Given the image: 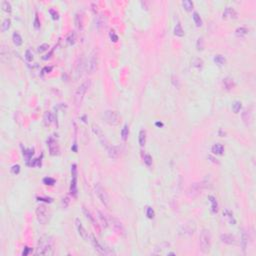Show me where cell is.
Segmentation results:
<instances>
[{"instance_id": "obj_17", "label": "cell", "mask_w": 256, "mask_h": 256, "mask_svg": "<svg viewBox=\"0 0 256 256\" xmlns=\"http://www.w3.org/2000/svg\"><path fill=\"white\" fill-rule=\"evenodd\" d=\"M220 240L222 241L223 243L225 244H228V245H234L236 243V239L232 234H221L220 236Z\"/></svg>"}, {"instance_id": "obj_14", "label": "cell", "mask_w": 256, "mask_h": 256, "mask_svg": "<svg viewBox=\"0 0 256 256\" xmlns=\"http://www.w3.org/2000/svg\"><path fill=\"white\" fill-rule=\"evenodd\" d=\"M90 241H91V244H92L93 248H94V249L97 251L99 254H102V255L106 254V253H107L106 249H105L101 244L99 243V241L96 239V237L94 235H90Z\"/></svg>"}, {"instance_id": "obj_45", "label": "cell", "mask_w": 256, "mask_h": 256, "mask_svg": "<svg viewBox=\"0 0 256 256\" xmlns=\"http://www.w3.org/2000/svg\"><path fill=\"white\" fill-rule=\"evenodd\" d=\"M193 65L195 67H197L198 69H201L203 66V61L201 59H199V58H197V59H195L193 61Z\"/></svg>"}, {"instance_id": "obj_28", "label": "cell", "mask_w": 256, "mask_h": 256, "mask_svg": "<svg viewBox=\"0 0 256 256\" xmlns=\"http://www.w3.org/2000/svg\"><path fill=\"white\" fill-rule=\"evenodd\" d=\"M53 120V116H52V113H51L50 111H46L45 113H44V116H43V121H44V124H45L46 126L50 125L51 122H52Z\"/></svg>"}, {"instance_id": "obj_36", "label": "cell", "mask_w": 256, "mask_h": 256, "mask_svg": "<svg viewBox=\"0 0 256 256\" xmlns=\"http://www.w3.org/2000/svg\"><path fill=\"white\" fill-rule=\"evenodd\" d=\"M193 20H194V22H195V24H196L197 27L202 26V20H201L200 16H199V14L197 13V12H194L193 13Z\"/></svg>"}, {"instance_id": "obj_12", "label": "cell", "mask_w": 256, "mask_h": 256, "mask_svg": "<svg viewBox=\"0 0 256 256\" xmlns=\"http://www.w3.org/2000/svg\"><path fill=\"white\" fill-rule=\"evenodd\" d=\"M47 146L51 155L55 156V155L59 154V145L53 137H49V139L47 140Z\"/></svg>"}, {"instance_id": "obj_11", "label": "cell", "mask_w": 256, "mask_h": 256, "mask_svg": "<svg viewBox=\"0 0 256 256\" xmlns=\"http://www.w3.org/2000/svg\"><path fill=\"white\" fill-rule=\"evenodd\" d=\"M203 187H204L203 182L193 183V184L189 187V190H188L189 196L192 197V198H196L197 196H199L201 194V191H202Z\"/></svg>"}, {"instance_id": "obj_10", "label": "cell", "mask_w": 256, "mask_h": 256, "mask_svg": "<svg viewBox=\"0 0 256 256\" xmlns=\"http://www.w3.org/2000/svg\"><path fill=\"white\" fill-rule=\"evenodd\" d=\"M92 130H93V132H94V134L98 137L99 141L101 142V144L103 145V146L106 147V149H107L108 147H109V145H108V141H107L106 137H105V134L103 133L102 129L100 128L97 124H93V125H92Z\"/></svg>"}, {"instance_id": "obj_24", "label": "cell", "mask_w": 256, "mask_h": 256, "mask_svg": "<svg viewBox=\"0 0 256 256\" xmlns=\"http://www.w3.org/2000/svg\"><path fill=\"white\" fill-rule=\"evenodd\" d=\"M211 151L213 152V154L222 155L223 152H224V146H223L222 144H220V143H216V144H214L212 146V148H211Z\"/></svg>"}, {"instance_id": "obj_3", "label": "cell", "mask_w": 256, "mask_h": 256, "mask_svg": "<svg viewBox=\"0 0 256 256\" xmlns=\"http://www.w3.org/2000/svg\"><path fill=\"white\" fill-rule=\"evenodd\" d=\"M199 246L203 253H208L211 247V233L207 229H203L199 236Z\"/></svg>"}, {"instance_id": "obj_31", "label": "cell", "mask_w": 256, "mask_h": 256, "mask_svg": "<svg viewBox=\"0 0 256 256\" xmlns=\"http://www.w3.org/2000/svg\"><path fill=\"white\" fill-rule=\"evenodd\" d=\"M182 6L186 11H192L194 5H193V2L190 1V0H184V1L182 2Z\"/></svg>"}, {"instance_id": "obj_42", "label": "cell", "mask_w": 256, "mask_h": 256, "mask_svg": "<svg viewBox=\"0 0 256 256\" xmlns=\"http://www.w3.org/2000/svg\"><path fill=\"white\" fill-rule=\"evenodd\" d=\"M241 109V102L240 101H235L232 104V110L234 113H238Z\"/></svg>"}, {"instance_id": "obj_34", "label": "cell", "mask_w": 256, "mask_h": 256, "mask_svg": "<svg viewBox=\"0 0 256 256\" xmlns=\"http://www.w3.org/2000/svg\"><path fill=\"white\" fill-rule=\"evenodd\" d=\"M97 213H98V217H99L100 221L102 223V226L104 227V228H106L108 224H109V223H108V219L106 217H104V214H103L101 211H97Z\"/></svg>"}, {"instance_id": "obj_35", "label": "cell", "mask_w": 256, "mask_h": 256, "mask_svg": "<svg viewBox=\"0 0 256 256\" xmlns=\"http://www.w3.org/2000/svg\"><path fill=\"white\" fill-rule=\"evenodd\" d=\"M247 32H248V29L246 27H238L236 29V31H235V33H236V35L237 36H244V35H246L247 34Z\"/></svg>"}, {"instance_id": "obj_47", "label": "cell", "mask_w": 256, "mask_h": 256, "mask_svg": "<svg viewBox=\"0 0 256 256\" xmlns=\"http://www.w3.org/2000/svg\"><path fill=\"white\" fill-rule=\"evenodd\" d=\"M25 58H26L27 61H32L33 60V54L31 53V51L28 49V50H26V52H25Z\"/></svg>"}, {"instance_id": "obj_39", "label": "cell", "mask_w": 256, "mask_h": 256, "mask_svg": "<svg viewBox=\"0 0 256 256\" xmlns=\"http://www.w3.org/2000/svg\"><path fill=\"white\" fill-rule=\"evenodd\" d=\"M143 161H144V163L146 164L148 167H150V166L152 165V157L150 156L149 154L145 153L143 155Z\"/></svg>"}, {"instance_id": "obj_43", "label": "cell", "mask_w": 256, "mask_h": 256, "mask_svg": "<svg viewBox=\"0 0 256 256\" xmlns=\"http://www.w3.org/2000/svg\"><path fill=\"white\" fill-rule=\"evenodd\" d=\"M214 61L218 65H223L225 63V58L222 55H216L214 57Z\"/></svg>"}, {"instance_id": "obj_41", "label": "cell", "mask_w": 256, "mask_h": 256, "mask_svg": "<svg viewBox=\"0 0 256 256\" xmlns=\"http://www.w3.org/2000/svg\"><path fill=\"white\" fill-rule=\"evenodd\" d=\"M10 23L11 21L9 18H5V19L3 20V22H2V31H7V30L9 29V27H10Z\"/></svg>"}, {"instance_id": "obj_16", "label": "cell", "mask_w": 256, "mask_h": 256, "mask_svg": "<svg viewBox=\"0 0 256 256\" xmlns=\"http://www.w3.org/2000/svg\"><path fill=\"white\" fill-rule=\"evenodd\" d=\"M223 19H235L237 18V12L231 7H227L222 14Z\"/></svg>"}, {"instance_id": "obj_57", "label": "cell", "mask_w": 256, "mask_h": 256, "mask_svg": "<svg viewBox=\"0 0 256 256\" xmlns=\"http://www.w3.org/2000/svg\"><path fill=\"white\" fill-rule=\"evenodd\" d=\"M156 125L157 126H163V123H161V122H157Z\"/></svg>"}, {"instance_id": "obj_1", "label": "cell", "mask_w": 256, "mask_h": 256, "mask_svg": "<svg viewBox=\"0 0 256 256\" xmlns=\"http://www.w3.org/2000/svg\"><path fill=\"white\" fill-rule=\"evenodd\" d=\"M36 255H53L54 254V239L50 235H43L39 238L36 248Z\"/></svg>"}, {"instance_id": "obj_7", "label": "cell", "mask_w": 256, "mask_h": 256, "mask_svg": "<svg viewBox=\"0 0 256 256\" xmlns=\"http://www.w3.org/2000/svg\"><path fill=\"white\" fill-rule=\"evenodd\" d=\"M36 218H37V221H38L40 224L44 225L48 222L49 219V213L47 211V208L45 207L44 205H40L36 208Z\"/></svg>"}, {"instance_id": "obj_50", "label": "cell", "mask_w": 256, "mask_h": 256, "mask_svg": "<svg viewBox=\"0 0 256 256\" xmlns=\"http://www.w3.org/2000/svg\"><path fill=\"white\" fill-rule=\"evenodd\" d=\"M11 172L13 174H18L20 172V166L19 165H13L12 168H11Z\"/></svg>"}, {"instance_id": "obj_8", "label": "cell", "mask_w": 256, "mask_h": 256, "mask_svg": "<svg viewBox=\"0 0 256 256\" xmlns=\"http://www.w3.org/2000/svg\"><path fill=\"white\" fill-rule=\"evenodd\" d=\"M98 67V57H97V54L94 51L90 54L89 56V59L87 61V66H86V70H87L88 73L92 74L97 70Z\"/></svg>"}, {"instance_id": "obj_25", "label": "cell", "mask_w": 256, "mask_h": 256, "mask_svg": "<svg viewBox=\"0 0 256 256\" xmlns=\"http://www.w3.org/2000/svg\"><path fill=\"white\" fill-rule=\"evenodd\" d=\"M209 201H210L211 203V210H212V213H216L218 211V203H217V200H216V198L214 196L210 195L208 197Z\"/></svg>"}, {"instance_id": "obj_44", "label": "cell", "mask_w": 256, "mask_h": 256, "mask_svg": "<svg viewBox=\"0 0 256 256\" xmlns=\"http://www.w3.org/2000/svg\"><path fill=\"white\" fill-rule=\"evenodd\" d=\"M43 183L45 185H54L55 179H53V178H51V177H45L43 179Z\"/></svg>"}, {"instance_id": "obj_5", "label": "cell", "mask_w": 256, "mask_h": 256, "mask_svg": "<svg viewBox=\"0 0 256 256\" xmlns=\"http://www.w3.org/2000/svg\"><path fill=\"white\" fill-rule=\"evenodd\" d=\"M94 192H95L96 196H97V198L100 200V202H101L106 208H109L110 207L109 196H108V194L106 193L105 189L103 188L99 183H97V184L94 185Z\"/></svg>"}, {"instance_id": "obj_49", "label": "cell", "mask_w": 256, "mask_h": 256, "mask_svg": "<svg viewBox=\"0 0 256 256\" xmlns=\"http://www.w3.org/2000/svg\"><path fill=\"white\" fill-rule=\"evenodd\" d=\"M70 200H69V197H64V198L62 199V202H61V205H62L63 208H66L68 206V204H69Z\"/></svg>"}, {"instance_id": "obj_56", "label": "cell", "mask_w": 256, "mask_h": 256, "mask_svg": "<svg viewBox=\"0 0 256 256\" xmlns=\"http://www.w3.org/2000/svg\"><path fill=\"white\" fill-rule=\"evenodd\" d=\"M30 251V249L28 247H26V251H23V255H27L28 254V252H29Z\"/></svg>"}, {"instance_id": "obj_22", "label": "cell", "mask_w": 256, "mask_h": 256, "mask_svg": "<svg viewBox=\"0 0 256 256\" xmlns=\"http://www.w3.org/2000/svg\"><path fill=\"white\" fill-rule=\"evenodd\" d=\"M96 27L99 31H101L102 29H104L106 27V17H104L103 15H99L96 19Z\"/></svg>"}, {"instance_id": "obj_46", "label": "cell", "mask_w": 256, "mask_h": 256, "mask_svg": "<svg viewBox=\"0 0 256 256\" xmlns=\"http://www.w3.org/2000/svg\"><path fill=\"white\" fill-rule=\"evenodd\" d=\"M146 215L147 217L150 218V219H152V218H154V211L153 209H152L151 207H147L146 208Z\"/></svg>"}, {"instance_id": "obj_26", "label": "cell", "mask_w": 256, "mask_h": 256, "mask_svg": "<svg viewBox=\"0 0 256 256\" xmlns=\"http://www.w3.org/2000/svg\"><path fill=\"white\" fill-rule=\"evenodd\" d=\"M194 230H195V225H194L193 222H190L189 224H184V226H183V232H184V234L188 233V234H192L194 232Z\"/></svg>"}, {"instance_id": "obj_38", "label": "cell", "mask_w": 256, "mask_h": 256, "mask_svg": "<svg viewBox=\"0 0 256 256\" xmlns=\"http://www.w3.org/2000/svg\"><path fill=\"white\" fill-rule=\"evenodd\" d=\"M33 153H34V150L33 149H28V150H24V151H23V155H24V157H25V159H26L27 162L29 161L30 159H31V157H32V155H33Z\"/></svg>"}, {"instance_id": "obj_27", "label": "cell", "mask_w": 256, "mask_h": 256, "mask_svg": "<svg viewBox=\"0 0 256 256\" xmlns=\"http://www.w3.org/2000/svg\"><path fill=\"white\" fill-rule=\"evenodd\" d=\"M247 244H248V235L246 234L245 231H243L242 235H241V247H242V250H243L244 253H245Z\"/></svg>"}, {"instance_id": "obj_53", "label": "cell", "mask_w": 256, "mask_h": 256, "mask_svg": "<svg viewBox=\"0 0 256 256\" xmlns=\"http://www.w3.org/2000/svg\"><path fill=\"white\" fill-rule=\"evenodd\" d=\"M110 38H111V40L113 42H116L117 40H118V36L114 33V31H112L111 33H110Z\"/></svg>"}, {"instance_id": "obj_23", "label": "cell", "mask_w": 256, "mask_h": 256, "mask_svg": "<svg viewBox=\"0 0 256 256\" xmlns=\"http://www.w3.org/2000/svg\"><path fill=\"white\" fill-rule=\"evenodd\" d=\"M223 216H224L225 218H226L227 220H228V222L230 223V224L234 225L235 224V219H234V216H233V213L231 212V211L229 210V209H225L224 211H223Z\"/></svg>"}, {"instance_id": "obj_21", "label": "cell", "mask_w": 256, "mask_h": 256, "mask_svg": "<svg viewBox=\"0 0 256 256\" xmlns=\"http://www.w3.org/2000/svg\"><path fill=\"white\" fill-rule=\"evenodd\" d=\"M107 153L109 155L110 158L112 159H116L119 157L120 155V151H119V148L116 146H109L107 148Z\"/></svg>"}, {"instance_id": "obj_54", "label": "cell", "mask_w": 256, "mask_h": 256, "mask_svg": "<svg viewBox=\"0 0 256 256\" xmlns=\"http://www.w3.org/2000/svg\"><path fill=\"white\" fill-rule=\"evenodd\" d=\"M35 27L38 28L39 27V22H38V17L36 16V18H35Z\"/></svg>"}, {"instance_id": "obj_2", "label": "cell", "mask_w": 256, "mask_h": 256, "mask_svg": "<svg viewBox=\"0 0 256 256\" xmlns=\"http://www.w3.org/2000/svg\"><path fill=\"white\" fill-rule=\"evenodd\" d=\"M90 84H91L90 80H85L77 87L76 91L74 93V103L76 106H80L81 105V103L84 99V96H85L86 92H87L89 87H90Z\"/></svg>"}, {"instance_id": "obj_55", "label": "cell", "mask_w": 256, "mask_h": 256, "mask_svg": "<svg viewBox=\"0 0 256 256\" xmlns=\"http://www.w3.org/2000/svg\"><path fill=\"white\" fill-rule=\"evenodd\" d=\"M51 70H52V67H51V66H50V67H45V68H44V69H43V72H44V71H48V73H49V72H50Z\"/></svg>"}, {"instance_id": "obj_48", "label": "cell", "mask_w": 256, "mask_h": 256, "mask_svg": "<svg viewBox=\"0 0 256 256\" xmlns=\"http://www.w3.org/2000/svg\"><path fill=\"white\" fill-rule=\"evenodd\" d=\"M48 48H49L48 44L47 43H44V44H42V45H40L38 48H37V51H38V52H43V51L47 50Z\"/></svg>"}, {"instance_id": "obj_52", "label": "cell", "mask_w": 256, "mask_h": 256, "mask_svg": "<svg viewBox=\"0 0 256 256\" xmlns=\"http://www.w3.org/2000/svg\"><path fill=\"white\" fill-rule=\"evenodd\" d=\"M49 12H50V14L51 15H52V18L53 19H58V18H59V16H58V13L56 12L55 10H54V9H50V11H49Z\"/></svg>"}, {"instance_id": "obj_9", "label": "cell", "mask_w": 256, "mask_h": 256, "mask_svg": "<svg viewBox=\"0 0 256 256\" xmlns=\"http://www.w3.org/2000/svg\"><path fill=\"white\" fill-rule=\"evenodd\" d=\"M77 166L76 164H72L71 165V174H72V180L71 185H70V193L72 196H77Z\"/></svg>"}, {"instance_id": "obj_15", "label": "cell", "mask_w": 256, "mask_h": 256, "mask_svg": "<svg viewBox=\"0 0 256 256\" xmlns=\"http://www.w3.org/2000/svg\"><path fill=\"white\" fill-rule=\"evenodd\" d=\"M82 210H83V213H84V215L86 216V218H87V219L89 220V221H90V223L91 224H92V226L94 227V228L97 230V232H100V229H99V225H98V223H97V221H96V218L94 217V216H93L92 214H91V212L89 210H87V209H86L85 207H83L82 208Z\"/></svg>"}, {"instance_id": "obj_4", "label": "cell", "mask_w": 256, "mask_h": 256, "mask_svg": "<svg viewBox=\"0 0 256 256\" xmlns=\"http://www.w3.org/2000/svg\"><path fill=\"white\" fill-rule=\"evenodd\" d=\"M107 219H108V223H109L110 226L112 227V229L116 232V234H118L119 236H122V237L126 235L125 227H124V225L122 224V222L118 218L114 217V216H108Z\"/></svg>"}, {"instance_id": "obj_20", "label": "cell", "mask_w": 256, "mask_h": 256, "mask_svg": "<svg viewBox=\"0 0 256 256\" xmlns=\"http://www.w3.org/2000/svg\"><path fill=\"white\" fill-rule=\"evenodd\" d=\"M242 120L246 125H250L252 122V112L250 111V109L246 108L243 110L242 112Z\"/></svg>"}, {"instance_id": "obj_19", "label": "cell", "mask_w": 256, "mask_h": 256, "mask_svg": "<svg viewBox=\"0 0 256 256\" xmlns=\"http://www.w3.org/2000/svg\"><path fill=\"white\" fill-rule=\"evenodd\" d=\"M222 84H223L224 89L227 91L232 90V89L235 87V82H234V80L231 78V77H225L222 81Z\"/></svg>"}, {"instance_id": "obj_51", "label": "cell", "mask_w": 256, "mask_h": 256, "mask_svg": "<svg viewBox=\"0 0 256 256\" xmlns=\"http://www.w3.org/2000/svg\"><path fill=\"white\" fill-rule=\"evenodd\" d=\"M197 49L198 50H202L203 49V39L199 38L198 41H197Z\"/></svg>"}, {"instance_id": "obj_6", "label": "cell", "mask_w": 256, "mask_h": 256, "mask_svg": "<svg viewBox=\"0 0 256 256\" xmlns=\"http://www.w3.org/2000/svg\"><path fill=\"white\" fill-rule=\"evenodd\" d=\"M103 118H104V120L107 124H109L111 126L119 125L121 120L119 114L116 111H113V110H106V111H104Z\"/></svg>"}, {"instance_id": "obj_40", "label": "cell", "mask_w": 256, "mask_h": 256, "mask_svg": "<svg viewBox=\"0 0 256 256\" xmlns=\"http://www.w3.org/2000/svg\"><path fill=\"white\" fill-rule=\"evenodd\" d=\"M1 6H2V9H3L5 12L10 13L11 10H12V9H11L10 2H8V1H3V2H2V4H1Z\"/></svg>"}, {"instance_id": "obj_18", "label": "cell", "mask_w": 256, "mask_h": 256, "mask_svg": "<svg viewBox=\"0 0 256 256\" xmlns=\"http://www.w3.org/2000/svg\"><path fill=\"white\" fill-rule=\"evenodd\" d=\"M74 23H75V26L78 30H83L84 27V17H83V14L81 12H78L75 15L74 18Z\"/></svg>"}, {"instance_id": "obj_33", "label": "cell", "mask_w": 256, "mask_h": 256, "mask_svg": "<svg viewBox=\"0 0 256 256\" xmlns=\"http://www.w3.org/2000/svg\"><path fill=\"white\" fill-rule=\"evenodd\" d=\"M174 35H176V36H179V37H182L183 35H184V30L182 29V26L180 23H178V24H176V26L174 28Z\"/></svg>"}, {"instance_id": "obj_29", "label": "cell", "mask_w": 256, "mask_h": 256, "mask_svg": "<svg viewBox=\"0 0 256 256\" xmlns=\"http://www.w3.org/2000/svg\"><path fill=\"white\" fill-rule=\"evenodd\" d=\"M12 39H13V43L15 44L16 46H20L21 44H22V37L20 36L19 33H17V32H14L13 33V36H12Z\"/></svg>"}, {"instance_id": "obj_32", "label": "cell", "mask_w": 256, "mask_h": 256, "mask_svg": "<svg viewBox=\"0 0 256 256\" xmlns=\"http://www.w3.org/2000/svg\"><path fill=\"white\" fill-rule=\"evenodd\" d=\"M128 135H129V127L128 125H124V127L122 128L121 130V138L123 141H126L128 139Z\"/></svg>"}, {"instance_id": "obj_37", "label": "cell", "mask_w": 256, "mask_h": 256, "mask_svg": "<svg viewBox=\"0 0 256 256\" xmlns=\"http://www.w3.org/2000/svg\"><path fill=\"white\" fill-rule=\"evenodd\" d=\"M66 41L70 44V45H73V44L75 43V41H76V34H75L74 32H71V33L67 36Z\"/></svg>"}, {"instance_id": "obj_30", "label": "cell", "mask_w": 256, "mask_h": 256, "mask_svg": "<svg viewBox=\"0 0 256 256\" xmlns=\"http://www.w3.org/2000/svg\"><path fill=\"white\" fill-rule=\"evenodd\" d=\"M146 143V132L145 130H140L139 132V145L140 146H144Z\"/></svg>"}, {"instance_id": "obj_13", "label": "cell", "mask_w": 256, "mask_h": 256, "mask_svg": "<svg viewBox=\"0 0 256 256\" xmlns=\"http://www.w3.org/2000/svg\"><path fill=\"white\" fill-rule=\"evenodd\" d=\"M75 224H76V228H77V231H78V234L80 235V237L83 240H90V236H89L88 232L86 231V229L83 227V225H82V223L80 220L78 219V218H76V220H75Z\"/></svg>"}]
</instances>
